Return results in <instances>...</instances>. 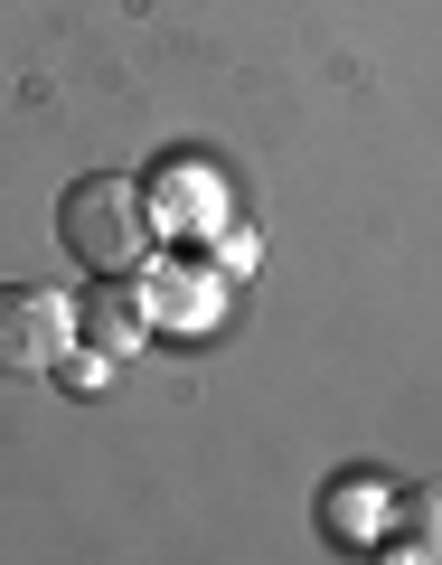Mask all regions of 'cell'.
<instances>
[{
  "mask_svg": "<svg viewBox=\"0 0 442 565\" xmlns=\"http://www.w3.org/2000/svg\"><path fill=\"white\" fill-rule=\"evenodd\" d=\"M47 377H57V386H66V396H95V386H104V377H114V359H104V349H85V340H76V349H66V359H57V367H47Z\"/></svg>",
  "mask_w": 442,
  "mask_h": 565,
  "instance_id": "9c48e42d",
  "label": "cell"
},
{
  "mask_svg": "<svg viewBox=\"0 0 442 565\" xmlns=\"http://www.w3.org/2000/svg\"><path fill=\"white\" fill-rule=\"evenodd\" d=\"M141 302H151V330L198 340V330L226 321V274L198 255V245H161V255L141 264Z\"/></svg>",
  "mask_w": 442,
  "mask_h": 565,
  "instance_id": "7a4b0ae2",
  "label": "cell"
},
{
  "mask_svg": "<svg viewBox=\"0 0 442 565\" xmlns=\"http://www.w3.org/2000/svg\"><path fill=\"white\" fill-rule=\"evenodd\" d=\"M57 245L85 264V274H141L161 255V226H151V199H141L132 170H85L57 199Z\"/></svg>",
  "mask_w": 442,
  "mask_h": 565,
  "instance_id": "6da1fadb",
  "label": "cell"
},
{
  "mask_svg": "<svg viewBox=\"0 0 442 565\" xmlns=\"http://www.w3.org/2000/svg\"><path fill=\"white\" fill-rule=\"evenodd\" d=\"M377 556L386 565H442V481H396Z\"/></svg>",
  "mask_w": 442,
  "mask_h": 565,
  "instance_id": "52a82bcc",
  "label": "cell"
},
{
  "mask_svg": "<svg viewBox=\"0 0 442 565\" xmlns=\"http://www.w3.org/2000/svg\"><path fill=\"white\" fill-rule=\"evenodd\" d=\"M386 500H396V481H386L377 462H348L321 481V500H311V527H321V546H339V556H377L386 537Z\"/></svg>",
  "mask_w": 442,
  "mask_h": 565,
  "instance_id": "5b68a950",
  "label": "cell"
},
{
  "mask_svg": "<svg viewBox=\"0 0 442 565\" xmlns=\"http://www.w3.org/2000/svg\"><path fill=\"white\" fill-rule=\"evenodd\" d=\"M76 340L104 349V359H132L141 340H151V302H141V274H85L76 292Z\"/></svg>",
  "mask_w": 442,
  "mask_h": 565,
  "instance_id": "8992f818",
  "label": "cell"
},
{
  "mask_svg": "<svg viewBox=\"0 0 442 565\" xmlns=\"http://www.w3.org/2000/svg\"><path fill=\"white\" fill-rule=\"evenodd\" d=\"M198 255H207V264H217V274H226V282H245V274H255V264H263V236H255V226H236V217H226V226H217V236H207V245H198Z\"/></svg>",
  "mask_w": 442,
  "mask_h": 565,
  "instance_id": "ba28073f",
  "label": "cell"
},
{
  "mask_svg": "<svg viewBox=\"0 0 442 565\" xmlns=\"http://www.w3.org/2000/svg\"><path fill=\"white\" fill-rule=\"evenodd\" d=\"M141 199H151L161 245H207L226 217H236V199H226V170H217V161H161L151 180H141Z\"/></svg>",
  "mask_w": 442,
  "mask_h": 565,
  "instance_id": "277c9868",
  "label": "cell"
},
{
  "mask_svg": "<svg viewBox=\"0 0 442 565\" xmlns=\"http://www.w3.org/2000/svg\"><path fill=\"white\" fill-rule=\"evenodd\" d=\"M76 349V302L47 282H0V377H47Z\"/></svg>",
  "mask_w": 442,
  "mask_h": 565,
  "instance_id": "3957f363",
  "label": "cell"
}]
</instances>
